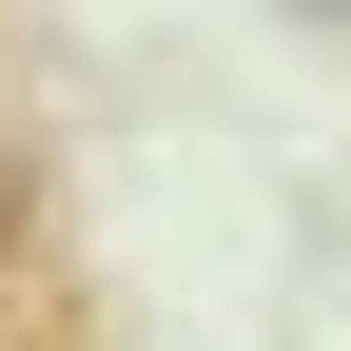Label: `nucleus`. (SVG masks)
I'll use <instances>...</instances> for the list:
<instances>
[{
  "label": "nucleus",
  "instance_id": "1",
  "mask_svg": "<svg viewBox=\"0 0 351 351\" xmlns=\"http://www.w3.org/2000/svg\"><path fill=\"white\" fill-rule=\"evenodd\" d=\"M39 254V137H0V274Z\"/></svg>",
  "mask_w": 351,
  "mask_h": 351
},
{
  "label": "nucleus",
  "instance_id": "2",
  "mask_svg": "<svg viewBox=\"0 0 351 351\" xmlns=\"http://www.w3.org/2000/svg\"><path fill=\"white\" fill-rule=\"evenodd\" d=\"M274 20H293V39H351V0H274Z\"/></svg>",
  "mask_w": 351,
  "mask_h": 351
}]
</instances>
